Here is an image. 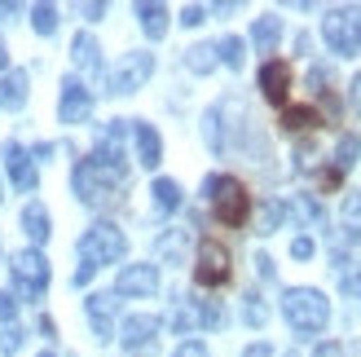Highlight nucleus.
Masks as SVG:
<instances>
[{"mask_svg": "<svg viewBox=\"0 0 361 357\" xmlns=\"http://www.w3.org/2000/svg\"><path fill=\"white\" fill-rule=\"evenodd\" d=\"M282 217H286V203H278V199H269V203L260 207V234H274V229L282 225Z\"/></svg>", "mask_w": 361, "mask_h": 357, "instance_id": "obj_30", "label": "nucleus"}, {"mask_svg": "<svg viewBox=\"0 0 361 357\" xmlns=\"http://www.w3.org/2000/svg\"><path fill=\"white\" fill-rule=\"evenodd\" d=\"M357 155H361V141H357V137L348 133L344 141H339V150H335V172L344 176V172H348V168L357 164Z\"/></svg>", "mask_w": 361, "mask_h": 357, "instance_id": "obj_26", "label": "nucleus"}, {"mask_svg": "<svg viewBox=\"0 0 361 357\" xmlns=\"http://www.w3.org/2000/svg\"><path fill=\"white\" fill-rule=\"evenodd\" d=\"M194 282H198V287H225V282H229V252H225L216 238H203V243H198Z\"/></svg>", "mask_w": 361, "mask_h": 357, "instance_id": "obj_7", "label": "nucleus"}, {"mask_svg": "<svg viewBox=\"0 0 361 357\" xmlns=\"http://www.w3.org/2000/svg\"><path fill=\"white\" fill-rule=\"evenodd\" d=\"M40 357H53V353H40Z\"/></svg>", "mask_w": 361, "mask_h": 357, "instance_id": "obj_47", "label": "nucleus"}, {"mask_svg": "<svg viewBox=\"0 0 361 357\" xmlns=\"http://www.w3.org/2000/svg\"><path fill=\"white\" fill-rule=\"evenodd\" d=\"M9 66V53H5V44H0V71H5Z\"/></svg>", "mask_w": 361, "mask_h": 357, "instance_id": "obj_45", "label": "nucleus"}, {"mask_svg": "<svg viewBox=\"0 0 361 357\" xmlns=\"http://www.w3.org/2000/svg\"><path fill=\"white\" fill-rule=\"evenodd\" d=\"M203 18H207V9H203V5H185V13H180V23H185V27H198Z\"/></svg>", "mask_w": 361, "mask_h": 357, "instance_id": "obj_35", "label": "nucleus"}, {"mask_svg": "<svg viewBox=\"0 0 361 357\" xmlns=\"http://www.w3.org/2000/svg\"><path fill=\"white\" fill-rule=\"evenodd\" d=\"M185 252H190V229H168V234L159 238V256H164V260L180 265V260H185Z\"/></svg>", "mask_w": 361, "mask_h": 357, "instance_id": "obj_21", "label": "nucleus"}, {"mask_svg": "<svg viewBox=\"0 0 361 357\" xmlns=\"http://www.w3.org/2000/svg\"><path fill=\"white\" fill-rule=\"evenodd\" d=\"M282 313H286V322H291V331L317 335L331 322V300L317 287H286L282 291Z\"/></svg>", "mask_w": 361, "mask_h": 357, "instance_id": "obj_1", "label": "nucleus"}, {"mask_svg": "<svg viewBox=\"0 0 361 357\" xmlns=\"http://www.w3.org/2000/svg\"><path fill=\"white\" fill-rule=\"evenodd\" d=\"M339 221H344V234L361 238V190H353L344 199V212H339Z\"/></svg>", "mask_w": 361, "mask_h": 357, "instance_id": "obj_25", "label": "nucleus"}, {"mask_svg": "<svg viewBox=\"0 0 361 357\" xmlns=\"http://www.w3.org/2000/svg\"><path fill=\"white\" fill-rule=\"evenodd\" d=\"M159 327H164V322H159L154 313H133V317H123L119 340H123V349H128V353H150Z\"/></svg>", "mask_w": 361, "mask_h": 357, "instance_id": "obj_11", "label": "nucleus"}, {"mask_svg": "<svg viewBox=\"0 0 361 357\" xmlns=\"http://www.w3.org/2000/svg\"><path fill=\"white\" fill-rule=\"evenodd\" d=\"M203 199L212 203L216 221L229 225V229H238L247 221V212H251L247 186L238 181V176H225V172H216V176H207V181H203Z\"/></svg>", "mask_w": 361, "mask_h": 357, "instance_id": "obj_2", "label": "nucleus"}, {"mask_svg": "<svg viewBox=\"0 0 361 357\" xmlns=\"http://www.w3.org/2000/svg\"><path fill=\"white\" fill-rule=\"evenodd\" d=\"M115 291L119 296H154L159 291V265H123Z\"/></svg>", "mask_w": 361, "mask_h": 357, "instance_id": "obj_12", "label": "nucleus"}, {"mask_svg": "<svg viewBox=\"0 0 361 357\" xmlns=\"http://www.w3.org/2000/svg\"><path fill=\"white\" fill-rule=\"evenodd\" d=\"M23 229H27V238L35 243V252H40V243H49V212H44V203H27L23 207Z\"/></svg>", "mask_w": 361, "mask_h": 357, "instance_id": "obj_19", "label": "nucleus"}, {"mask_svg": "<svg viewBox=\"0 0 361 357\" xmlns=\"http://www.w3.org/2000/svg\"><path fill=\"white\" fill-rule=\"evenodd\" d=\"M172 357H212V353H207V344H198V340H185V344H180Z\"/></svg>", "mask_w": 361, "mask_h": 357, "instance_id": "obj_34", "label": "nucleus"}, {"mask_svg": "<svg viewBox=\"0 0 361 357\" xmlns=\"http://www.w3.org/2000/svg\"><path fill=\"white\" fill-rule=\"evenodd\" d=\"M291 256H295V260H309V256H313V238H295V243H291Z\"/></svg>", "mask_w": 361, "mask_h": 357, "instance_id": "obj_36", "label": "nucleus"}, {"mask_svg": "<svg viewBox=\"0 0 361 357\" xmlns=\"http://www.w3.org/2000/svg\"><path fill=\"white\" fill-rule=\"evenodd\" d=\"M339 287H344V296L361 300V270H348V274H344V282H339Z\"/></svg>", "mask_w": 361, "mask_h": 357, "instance_id": "obj_33", "label": "nucleus"}, {"mask_svg": "<svg viewBox=\"0 0 361 357\" xmlns=\"http://www.w3.org/2000/svg\"><path fill=\"white\" fill-rule=\"evenodd\" d=\"M0 203H5V186H0Z\"/></svg>", "mask_w": 361, "mask_h": 357, "instance_id": "obj_46", "label": "nucleus"}, {"mask_svg": "<svg viewBox=\"0 0 361 357\" xmlns=\"http://www.w3.org/2000/svg\"><path fill=\"white\" fill-rule=\"evenodd\" d=\"M123 252H128V238H123V229L111 225V221L88 225V229H84V238H80V260L88 265V270L115 265V260H123Z\"/></svg>", "mask_w": 361, "mask_h": 357, "instance_id": "obj_4", "label": "nucleus"}, {"mask_svg": "<svg viewBox=\"0 0 361 357\" xmlns=\"http://www.w3.org/2000/svg\"><path fill=\"white\" fill-rule=\"evenodd\" d=\"M71 58H75V66L88 71V75H102V49L88 31H80L75 40H71Z\"/></svg>", "mask_w": 361, "mask_h": 357, "instance_id": "obj_16", "label": "nucleus"}, {"mask_svg": "<svg viewBox=\"0 0 361 357\" xmlns=\"http://www.w3.org/2000/svg\"><path fill=\"white\" fill-rule=\"evenodd\" d=\"M93 274H97V270H88V265H80V270H75V287H84V282L93 278Z\"/></svg>", "mask_w": 361, "mask_h": 357, "instance_id": "obj_42", "label": "nucleus"}, {"mask_svg": "<svg viewBox=\"0 0 361 357\" xmlns=\"http://www.w3.org/2000/svg\"><path fill=\"white\" fill-rule=\"evenodd\" d=\"M5 172H9V181L23 190V194L35 190V159H31L27 146H18V141H5Z\"/></svg>", "mask_w": 361, "mask_h": 357, "instance_id": "obj_13", "label": "nucleus"}, {"mask_svg": "<svg viewBox=\"0 0 361 357\" xmlns=\"http://www.w3.org/2000/svg\"><path fill=\"white\" fill-rule=\"evenodd\" d=\"M256 265H260V278H274V260L269 256H256Z\"/></svg>", "mask_w": 361, "mask_h": 357, "instance_id": "obj_41", "label": "nucleus"}, {"mask_svg": "<svg viewBox=\"0 0 361 357\" xmlns=\"http://www.w3.org/2000/svg\"><path fill=\"white\" fill-rule=\"evenodd\" d=\"M286 88H291V66L278 62V58H269L260 66V93L274 102V106H282L286 102Z\"/></svg>", "mask_w": 361, "mask_h": 357, "instance_id": "obj_15", "label": "nucleus"}, {"mask_svg": "<svg viewBox=\"0 0 361 357\" xmlns=\"http://www.w3.org/2000/svg\"><path fill=\"white\" fill-rule=\"evenodd\" d=\"M150 71H154V53H146V49L123 53V62L111 71V93H137L150 80Z\"/></svg>", "mask_w": 361, "mask_h": 357, "instance_id": "obj_8", "label": "nucleus"}, {"mask_svg": "<svg viewBox=\"0 0 361 357\" xmlns=\"http://www.w3.org/2000/svg\"><path fill=\"white\" fill-rule=\"evenodd\" d=\"M278 40H282V18H278V13L256 18V27H251V44H256L260 53H274Z\"/></svg>", "mask_w": 361, "mask_h": 357, "instance_id": "obj_18", "label": "nucleus"}, {"mask_svg": "<svg viewBox=\"0 0 361 357\" xmlns=\"http://www.w3.org/2000/svg\"><path fill=\"white\" fill-rule=\"evenodd\" d=\"M53 150H58V146H53V141H40V146H35L31 155H35V159H53Z\"/></svg>", "mask_w": 361, "mask_h": 357, "instance_id": "obj_39", "label": "nucleus"}, {"mask_svg": "<svg viewBox=\"0 0 361 357\" xmlns=\"http://www.w3.org/2000/svg\"><path fill=\"white\" fill-rule=\"evenodd\" d=\"M88 115H93V93H88L75 75H66L62 80V102H58V119L62 123H84Z\"/></svg>", "mask_w": 361, "mask_h": 357, "instance_id": "obj_9", "label": "nucleus"}, {"mask_svg": "<svg viewBox=\"0 0 361 357\" xmlns=\"http://www.w3.org/2000/svg\"><path fill=\"white\" fill-rule=\"evenodd\" d=\"M137 18H141V31H146L150 40H164V35H168V9H164V5L141 0V5H137Z\"/></svg>", "mask_w": 361, "mask_h": 357, "instance_id": "obj_20", "label": "nucleus"}, {"mask_svg": "<svg viewBox=\"0 0 361 357\" xmlns=\"http://www.w3.org/2000/svg\"><path fill=\"white\" fill-rule=\"evenodd\" d=\"M31 27L40 35H53V31H58V9H53V5H35L31 9Z\"/></svg>", "mask_w": 361, "mask_h": 357, "instance_id": "obj_29", "label": "nucleus"}, {"mask_svg": "<svg viewBox=\"0 0 361 357\" xmlns=\"http://www.w3.org/2000/svg\"><path fill=\"white\" fill-rule=\"evenodd\" d=\"M9 274H13V291L23 300H40L44 287H49V260H44V252H35V247H27V252H18L9 260Z\"/></svg>", "mask_w": 361, "mask_h": 357, "instance_id": "obj_6", "label": "nucleus"}, {"mask_svg": "<svg viewBox=\"0 0 361 357\" xmlns=\"http://www.w3.org/2000/svg\"><path fill=\"white\" fill-rule=\"evenodd\" d=\"M18 13V5H13V0H0V18H13Z\"/></svg>", "mask_w": 361, "mask_h": 357, "instance_id": "obj_44", "label": "nucleus"}, {"mask_svg": "<svg viewBox=\"0 0 361 357\" xmlns=\"http://www.w3.org/2000/svg\"><path fill=\"white\" fill-rule=\"evenodd\" d=\"M13 317H18V300H13V291H0V322H13Z\"/></svg>", "mask_w": 361, "mask_h": 357, "instance_id": "obj_32", "label": "nucleus"}, {"mask_svg": "<svg viewBox=\"0 0 361 357\" xmlns=\"http://www.w3.org/2000/svg\"><path fill=\"white\" fill-rule=\"evenodd\" d=\"M322 35L339 58H353L361 49V5H339L322 18Z\"/></svg>", "mask_w": 361, "mask_h": 357, "instance_id": "obj_5", "label": "nucleus"}, {"mask_svg": "<svg viewBox=\"0 0 361 357\" xmlns=\"http://www.w3.org/2000/svg\"><path fill=\"white\" fill-rule=\"evenodd\" d=\"M150 194H154V207H159V212H176V207H180V186L168 181V176H159V181L150 186Z\"/></svg>", "mask_w": 361, "mask_h": 357, "instance_id": "obj_23", "label": "nucleus"}, {"mask_svg": "<svg viewBox=\"0 0 361 357\" xmlns=\"http://www.w3.org/2000/svg\"><path fill=\"white\" fill-rule=\"evenodd\" d=\"M243 317H247V327H264V322H269V305H264L256 291L243 300Z\"/></svg>", "mask_w": 361, "mask_h": 357, "instance_id": "obj_28", "label": "nucleus"}, {"mask_svg": "<svg viewBox=\"0 0 361 357\" xmlns=\"http://www.w3.org/2000/svg\"><path fill=\"white\" fill-rule=\"evenodd\" d=\"M216 58H221L229 71H238L243 66V40H238V35H225V40L216 44Z\"/></svg>", "mask_w": 361, "mask_h": 357, "instance_id": "obj_27", "label": "nucleus"}, {"mask_svg": "<svg viewBox=\"0 0 361 357\" xmlns=\"http://www.w3.org/2000/svg\"><path fill=\"white\" fill-rule=\"evenodd\" d=\"M216 62H221V58H216V44H194V49L185 53V66L194 71V75H207Z\"/></svg>", "mask_w": 361, "mask_h": 357, "instance_id": "obj_24", "label": "nucleus"}, {"mask_svg": "<svg viewBox=\"0 0 361 357\" xmlns=\"http://www.w3.org/2000/svg\"><path fill=\"white\" fill-rule=\"evenodd\" d=\"M84 13H88V23H97V18L106 13V5H84Z\"/></svg>", "mask_w": 361, "mask_h": 357, "instance_id": "obj_43", "label": "nucleus"}, {"mask_svg": "<svg viewBox=\"0 0 361 357\" xmlns=\"http://www.w3.org/2000/svg\"><path fill=\"white\" fill-rule=\"evenodd\" d=\"M27 106V71H5L0 75V111Z\"/></svg>", "mask_w": 361, "mask_h": 357, "instance_id": "obj_17", "label": "nucleus"}, {"mask_svg": "<svg viewBox=\"0 0 361 357\" xmlns=\"http://www.w3.org/2000/svg\"><path fill=\"white\" fill-rule=\"evenodd\" d=\"M313 357H348V353H344V344L326 340V344H317V353H313Z\"/></svg>", "mask_w": 361, "mask_h": 357, "instance_id": "obj_37", "label": "nucleus"}, {"mask_svg": "<svg viewBox=\"0 0 361 357\" xmlns=\"http://www.w3.org/2000/svg\"><path fill=\"white\" fill-rule=\"evenodd\" d=\"M133 141H137V164L141 168H159V159H164V137L154 133V123L133 119Z\"/></svg>", "mask_w": 361, "mask_h": 357, "instance_id": "obj_14", "label": "nucleus"}, {"mask_svg": "<svg viewBox=\"0 0 361 357\" xmlns=\"http://www.w3.org/2000/svg\"><path fill=\"white\" fill-rule=\"evenodd\" d=\"M128 186V172H119V168H106V164H93V159H80L75 164V194H80V203H111L115 199V190Z\"/></svg>", "mask_w": 361, "mask_h": 357, "instance_id": "obj_3", "label": "nucleus"}, {"mask_svg": "<svg viewBox=\"0 0 361 357\" xmlns=\"http://www.w3.org/2000/svg\"><path fill=\"white\" fill-rule=\"evenodd\" d=\"M348 97H353V106H357V111H361V71H357V75H353V88H348Z\"/></svg>", "mask_w": 361, "mask_h": 357, "instance_id": "obj_38", "label": "nucleus"}, {"mask_svg": "<svg viewBox=\"0 0 361 357\" xmlns=\"http://www.w3.org/2000/svg\"><path fill=\"white\" fill-rule=\"evenodd\" d=\"M243 357H274V349H269V344H251Z\"/></svg>", "mask_w": 361, "mask_h": 357, "instance_id": "obj_40", "label": "nucleus"}, {"mask_svg": "<svg viewBox=\"0 0 361 357\" xmlns=\"http://www.w3.org/2000/svg\"><path fill=\"white\" fill-rule=\"evenodd\" d=\"M322 115L313 111V106H286L282 111V128H291V133H304V128H317Z\"/></svg>", "mask_w": 361, "mask_h": 357, "instance_id": "obj_22", "label": "nucleus"}, {"mask_svg": "<svg viewBox=\"0 0 361 357\" xmlns=\"http://www.w3.org/2000/svg\"><path fill=\"white\" fill-rule=\"evenodd\" d=\"M115 309H119V300L115 291H93L84 300V313H88V322H93V335L106 344V340H115Z\"/></svg>", "mask_w": 361, "mask_h": 357, "instance_id": "obj_10", "label": "nucleus"}, {"mask_svg": "<svg viewBox=\"0 0 361 357\" xmlns=\"http://www.w3.org/2000/svg\"><path fill=\"white\" fill-rule=\"evenodd\" d=\"M23 344H27V331L18 327V322H9L5 331H0V353H5V357H9V353H18Z\"/></svg>", "mask_w": 361, "mask_h": 357, "instance_id": "obj_31", "label": "nucleus"}]
</instances>
